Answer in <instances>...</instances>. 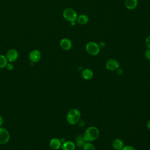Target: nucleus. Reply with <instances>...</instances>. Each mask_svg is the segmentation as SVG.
Masks as SVG:
<instances>
[{
	"label": "nucleus",
	"mask_w": 150,
	"mask_h": 150,
	"mask_svg": "<svg viewBox=\"0 0 150 150\" xmlns=\"http://www.w3.org/2000/svg\"><path fill=\"white\" fill-rule=\"evenodd\" d=\"M83 135L87 142H92L98 138L100 135V131L96 127L91 126L86 129Z\"/></svg>",
	"instance_id": "nucleus-1"
},
{
	"label": "nucleus",
	"mask_w": 150,
	"mask_h": 150,
	"mask_svg": "<svg viewBox=\"0 0 150 150\" xmlns=\"http://www.w3.org/2000/svg\"><path fill=\"white\" fill-rule=\"evenodd\" d=\"M81 117V113L77 108L70 109L66 115V120L70 125L76 124L80 120Z\"/></svg>",
	"instance_id": "nucleus-2"
},
{
	"label": "nucleus",
	"mask_w": 150,
	"mask_h": 150,
	"mask_svg": "<svg viewBox=\"0 0 150 150\" xmlns=\"http://www.w3.org/2000/svg\"><path fill=\"white\" fill-rule=\"evenodd\" d=\"M63 17L66 21L70 22H75L77 21V18L78 16L77 13L73 9L70 8H66L63 10L62 13Z\"/></svg>",
	"instance_id": "nucleus-3"
},
{
	"label": "nucleus",
	"mask_w": 150,
	"mask_h": 150,
	"mask_svg": "<svg viewBox=\"0 0 150 150\" xmlns=\"http://www.w3.org/2000/svg\"><path fill=\"white\" fill-rule=\"evenodd\" d=\"M86 50L88 54L91 56H96L100 52V47L98 44L95 42H88L85 47Z\"/></svg>",
	"instance_id": "nucleus-4"
},
{
	"label": "nucleus",
	"mask_w": 150,
	"mask_h": 150,
	"mask_svg": "<svg viewBox=\"0 0 150 150\" xmlns=\"http://www.w3.org/2000/svg\"><path fill=\"white\" fill-rule=\"evenodd\" d=\"M10 139V134L7 129L0 127V144H7Z\"/></svg>",
	"instance_id": "nucleus-5"
},
{
	"label": "nucleus",
	"mask_w": 150,
	"mask_h": 150,
	"mask_svg": "<svg viewBox=\"0 0 150 150\" xmlns=\"http://www.w3.org/2000/svg\"><path fill=\"white\" fill-rule=\"evenodd\" d=\"M120 67L119 62L114 59H108L105 63V68L110 71H114Z\"/></svg>",
	"instance_id": "nucleus-6"
},
{
	"label": "nucleus",
	"mask_w": 150,
	"mask_h": 150,
	"mask_svg": "<svg viewBox=\"0 0 150 150\" xmlns=\"http://www.w3.org/2000/svg\"><path fill=\"white\" fill-rule=\"evenodd\" d=\"M18 52L16 49H11L8 50L6 54V57L8 62L12 63L15 62L18 59Z\"/></svg>",
	"instance_id": "nucleus-7"
},
{
	"label": "nucleus",
	"mask_w": 150,
	"mask_h": 150,
	"mask_svg": "<svg viewBox=\"0 0 150 150\" xmlns=\"http://www.w3.org/2000/svg\"><path fill=\"white\" fill-rule=\"evenodd\" d=\"M60 46L64 50H69L73 46L72 41L67 38H64L60 41Z\"/></svg>",
	"instance_id": "nucleus-8"
},
{
	"label": "nucleus",
	"mask_w": 150,
	"mask_h": 150,
	"mask_svg": "<svg viewBox=\"0 0 150 150\" xmlns=\"http://www.w3.org/2000/svg\"><path fill=\"white\" fill-rule=\"evenodd\" d=\"M29 59L33 63L38 62L41 59V53L38 49L32 50L29 54Z\"/></svg>",
	"instance_id": "nucleus-9"
},
{
	"label": "nucleus",
	"mask_w": 150,
	"mask_h": 150,
	"mask_svg": "<svg viewBox=\"0 0 150 150\" xmlns=\"http://www.w3.org/2000/svg\"><path fill=\"white\" fill-rule=\"evenodd\" d=\"M62 144V141L57 138H52L49 142L50 147L54 150L59 149L61 147Z\"/></svg>",
	"instance_id": "nucleus-10"
},
{
	"label": "nucleus",
	"mask_w": 150,
	"mask_h": 150,
	"mask_svg": "<svg viewBox=\"0 0 150 150\" xmlns=\"http://www.w3.org/2000/svg\"><path fill=\"white\" fill-rule=\"evenodd\" d=\"M138 4V0H125L124 5L128 10L135 9Z\"/></svg>",
	"instance_id": "nucleus-11"
},
{
	"label": "nucleus",
	"mask_w": 150,
	"mask_h": 150,
	"mask_svg": "<svg viewBox=\"0 0 150 150\" xmlns=\"http://www.w3.org/2000/svg\"><path fill=\"white\" fill-rule=\"evenodd\" d=\"M76 144L71 141H66L62 143L61 148L62 150H75Z\"/></svg>",
	"instance_id": "nucleus-12"
},
{
	"label": "nucleus",
	"mask_w": 150,
	"mask_h": 150,
	"mask_svg": "<svg viewBox=\"0 0 150 150\" xmlns=\"http://www.w3.org/2000/svg\"><path fill=\"white\" fill-rule=\"evenodd\" d=\"M81 76H82V77L84 80H89L93 78V72L91 69H90L88 68H86L83 70L82 73H81Z\"/></svg>",
	"instance_id": "nucleus-13"
},
{
	"label": "nucleus",
	"mask_w": 150,
	"mask_h": 150,
	"mask_svg": "<svg viewBox=\"0 0 150 150\" xmlns=\"http://www.w3.org/2000/svg\"><path fill=\"white\" fill-rule=\"evenodd\" d=\"M76 21L79 24L81 25H84L88 22L89 18H88V16L86 14H80L78 15Z\"/></svg>",
	"instance_id": "nucleus-14"
},
{
	"label": "nucleus",
	"mask_w": 150,
	"mask_h": 150,
	"mask_svg": "<svg viewBox=\"0 0 150 150\" xmlns=\"http://www.w3.org/2000/svg\"><path fill=\"white\" fill-rule=\"evenodd\" d=\"M112 147L115 150H121L124 147V144L122 140L120 138L115 139L112 142Z\"/></svg>",
	"instance_id": "nucleus-15"
},
{
	"label": "nucleus",
	"mask_w": 150,
	"mask_h": 150,
	"mask_svg": "<svg viewBox=\"0 0 150 150\" xmlns=\"http://www.w3.org/2000/svg\"><path fill=\"white\" fill-rule=\"evenodd\" d=\"M86 142L84 135H79L76 138V145L79 148L83 147Z\"/></svg>",
	"instance_id": "nucleus-16"
},
{
	"label": "nucleus",
	"mask_w": 150,
	"mask_h": 150,
	"mask_svg": "<svg viewBox=\"0 0 150 150\" xmlns=\"http://www.w3.org/2000/svg\"><path fill=\"white\" fill-rule=\"evenodd\" d=\"M8 61L6 56H5L3 54H0V68L1 69L5 67L8 63Z\"/></svg>",
	"instance_id": "nucleus-17"
},
{
	"label": "nucleus",
	"mask_w": 150,
	"mask_h": 150,
	"mask_svg": "<svg viewBox=\"0 0 150 150\" xmlns=\"http://www.w3.org/2000/svg\"><path fill=\"white\" fill-rule=\"evenodd\" d=\"M82 148L83 150H96L94 145L91 142H86Z\"/></svg>",
	"instance_id": "nucleus-18"
},
{
	"label": "nucleus",
	"mask_w": 150,
	"mask_h": 150,
	"mask_svg": "<svg viewBox=\"0 0 150 150\" xmlns=\"http://www.w3.org/2000/svg\"><path fill=\"white\" fill-rule=\"evenodd\" d=\"M145 45L148 47V49H150V35L148 36L145 39Z\"/></svg>",
	"instance_id": "nucleus-19"
},
{
	"label": "nucleus",
	"mask_w": 150,
	"mask_h": 150,
	"mask_svg": "<svg viewBox=\"0 0 150 150\" xmlns=\"http://www.w3.org/2000/svg\"><path fill=\"white\" fill-rule=\"evenodd\" d=\"M144 55L147 60H150V49H148L145 50Z\"/></svg>",
	"instance_id": "nucleus-20"
},
{
	"label": "nucleus",
	"mask_w": 150,
	"mask_h": 150,
	"mask_svg": "<svg viewBox=\"0 0 150 150\" xmlns=\"http://www.w3.org/2000/svg\"><path fill=\"white\" fill-rule=\"evenodd\" d=\"M121 150H135V149L131 145H125L124 146Z\"/></svg>",
	"instance_id": "nucleus-21"
},
{
	"label": "nucleus",
	"mask_w": 150,
	"mask_h": 150,
	"mask_svg": "<svg viewBox=\"0 0 150 150\" xmlns=\"http://www.w3.org/2000/svg\"><path fill=\"white\" fill-rule=\"evenodd\" d=\"M6 67L7 70H13L14 66H13V64L11 62H9V63H8V64H7Z\"/></svg>",
	"instance_id": "nucleus-22"
},
{
	"label": "nucleus",
	"mask_w": 150,
	"mask_h": 150,
	"mask_svg": "<svg viewBox=\"0 0 150 150\" xmlns=\"http://www.w3.org/2000/svg\"><path fill=\"white\" fill-rule=\"evenodd\" d=\"M2 124H3V118L2 116L0 115V127L2 125Z\"/></svg>",
	"instance_id": "nucleus-23"
},
{
	"label": "nucleus",
	"mask_w": 150,
	"mask_h": 150,
	"mask_svg": "<svg viewBox=\"0 0 150 150\" xmlns=\"http://www.w3.org/2000/svg\"><path fill=\"white\" fill-rule=\"evenodd\" d=\"M147 127H148V129L150 130V120L147 122Z\"/></svg>",
	"instance_id": "nucleus-24"
}]
</instances>
